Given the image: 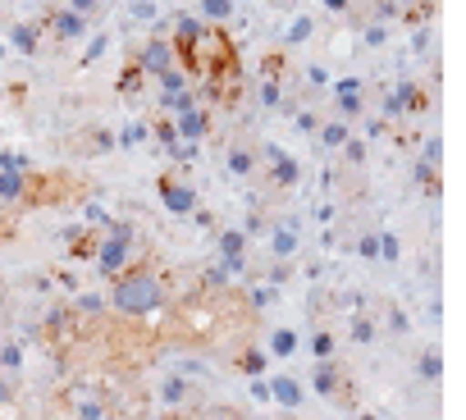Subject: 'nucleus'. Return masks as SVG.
<instances>
[{"instance_id": "nucleus-45", "label": "nucleus", "mask_w": 466, "mask_h": 420, "mask_svg": "<svg viewBox=\"0 0 466 420\" xmlns=\"http://www.w3.org/2000/svg\"><path fill=\"white\" fill-rule=\"evenodd\" d=\"M320 5H325L329 15H343V19H348V15L357 10V0H320Z\"/></svg>"}, {"instance_id": "nucleus-27", "label": "nucleus", "mask_w": 466, "mask_h": 420, "mask_svg": "<svg viewBox=\"0 0 466 420\" xmlns=\"http://www.w3.org/2000/svg\"><path fill=\"white\" fill-rule=\"evenodd\" d=\"M311 37H316V19H311V15H293V24H289L279 51H298V46H307Z\"/></svg>"}, {"instance_id": "nucleus-37", "label": "nucleus", "mask_w": 466, "mask_h": 420, "mask_svg": "<svg viewBox=\"0 0 466 420\" xmlns=\"http://www.w3.org/2000/svg\"><path fill=\"white\" fill-rule=\"evenodd\" d=\"M115 142H119V146H128V151H133V146H142V142H151V128H147V119H133V124H124V128L115 133Z\"/></svg>"}, {"instance_id": "nucleus-10", "label": "nucleus", "mask_w": 466, "mask_h": 420, "mask_svg": "<svg viewBox=\"0 0 466 420\" xmlns=\"http://www.w3.org/2000/svg\"><path fill=\"white\" fill-rule=\"evenodd\" d=\"M224 169L243 183H257V169H261V137L252 128H238L228 142H224Z\"/></svg>"}, {"instance_id": "nucleus-26", "label": "nucleus", "mask_w": 466, "mask_h": 420, "mask_svg": "<svg viewBox=\"0 0 466 420\" xmlns=\"http://www.w3.org/2000/svg\"><path fill=\"white\" fill-rule=\"evenodd\" d=\"M142 87H147V74H142L133 60H124V69H119V78H115V92H119L124 101H137Z\"/></svg>"}, {"instance_id": "nucleus-16", "label": "nucleus", "mask_w": 466, "mask_h": 420, "mask_svg": "<svg viewBox=\"0 0 466 420\" xmlns=\"http://www.w3.org/2000/svg\"><path fill=\"white\" fill-rule=\"evenodd\" d=\"M5 37H10V46H15L19 55H28V60H37L42 46H46V37H42V28H37L33 15H15V19L5 24Z\"/></svg>"}, {"instance_id": "nucleus-39", "label": "nucleus", "mask_w": 466, "mask_h": 420, "mask_svg": "<svg viewBox=\"0 0 466 420\" xmlns=\"http://www.w3.org/2000/svg\"><path fill=\"white\" fill-rule=\"evenodd\" d=\"M398 261H402L398 234H393V229H380V265H398Z\"/></svg>"}, {"instance_id": "nucleus-19", "label": "nucleus", "mask_w": 466, "mask_h": 420, "mask_svg": "<svg viewBox=\"0 0 466 420\" xmlns=\"http://www.w3.org/2000/svg\"><path fill=\"white\" fill-rule=\"evenodd\" d=\"M96 238H101V229H92V225L65 229V252H69V261H83V265H92V256H96Z\"/></svg>"}, {"instance_id": "nucleus-5", "label": "nucleus", "mask_w": 466, "mask_h": 420, "mask_svg": "<svg viewBox=\"0 0 466 420\" xmlns=\"http://www.w3.org/2000/svg\"><path fill=\"white\" fill-rule=\"evenodd\" d=\"M311 393L325 397L329 406H343V411H357V406H361V402H357V379H352V370H348L339 356L311 365Z\"/></svg>"}, {"instance_id": "nucleus-31", "label": "nucleus", "mask_w": 466, "mask_h": 420, "mask_svg": "<svg viewBox=\"0 0 466 420\" xmlns=\"http://www.w3.org/2000/svg\"><path fill=\"white\" fill-rule=\"evenodd\" d=\"M289 119H293V128H298V133L316 137V128H320V119H325V115H320V105H316V101H302V105H298Z\"/></svg>"}, {"instance_id": "nucleus-34", "label": "nucleus", "mask_w": 466, "mask_h": 420, "mask_svg": "<svg viewBox=\"0 0 466 420\" xmlns=\"http://www.w3.org/2000/svg\"><path fill=\"white\" fill-rule=\"evenodd\" d=\"M37 169L28 151H15V146H0V174H28Z\"/></svg>"}, {"instance_id": "nucleus-11", "label": "nucleus", "mask_w": 466, "mask_h": 420, "mask_svg": "<svg viewBox=\"0 0 466 420\" xmlns=\"http://www.w3.org/2000/svg\"><path fill=\"white\" fill-rule=\"evenodd\" d=\"M128 60L147 74V83H156V78H165L169 69H174V46H169V33H165V24L160 28H151L147 33V42H137L133 51H128Z\"/></svg>"}, {"instance_id": "nucleus-46", "label": "nucleus", "mask_w": 466, "mask_h": 420, "mask_svg": "<svg viewBox=\"0 0 466 420\" xmlns=\"http://www.w3.org/2000/svg\"><path fill=\"white\" fill-rule=\"evenodd\" d=\"M133 19H137V24H151V19H156V5H151V0H137V5H133Z\"/></svg>"}, {"instance_id": "nucleus-30", "label": "nucleus", "mask_w": 466, "mask_h": 420, "mask_svg": "<svg viewBox=\"0 0 466 420\" xmlns=\"http://www.w3.org/2000/svg\"><path fill=\"white\" fill-rule=\"evenodd\" d=\"M311 356H316V361L339 356V338H334V329H329V325H311Z\"/></svg>"}, {"instance_id": "nucleus-13", "label": "nucleus", "mask_w": 466, "mask_h": 420, "mask_svg": "<svg viewBox=\"0 0 466 420\" xmlns=\"http://www.w3.org/2000/svg\"><path fill=\"white\" fill-rule=\"evenodd\" d=\"M156 393H160V406H165V411L201 406V388H197V379H187V375H165V379L156 384Z\"/></svg>"}, {"instance_id": "nucleus-49", "label": "nucleus", "mask_w": 466, "mask_h": 420, "mask_svg": "<svg viewBox=\"0 0 466 420\" xmlns=\"http://www.w3.org/2000/svg\"><path fill=\"white\" fill-rule=\"evenodd\" d=\"M275 5H279V10H293V5H298V0H275Z\"/></svg>"}, {"instance_id": "nucleus-9", "label": "nucleus", "mask_w": 466, "mask_h": 420, "mask_svg": "<svg viewBox=\"0 0 466 420\" xmlns=\"http://www.w3.org/2000/svg\"><path fill=\"white\" fill-rule=\"evenodd\" d=\"M156 196H160V205L169 210V215H178V220H192V210L201 205L192 178H187L183 169H174V165L156 174Z\"/></svg>"}, {"instance_id": "nucleus-1", "label": "nucleus", "mask_w": 466, "mask_h": 420, "mask_svg": "<svg viewBox=\"0 0 466 420\" xmlns=\"http://www.w3.org/2000/svg\"><path fill=\"white\" fill-rule=\"evenodd\" d=\"M174 306V279L169 270L160 265V256L147 247V256H137L124 275L110 279V293H106V311L128 320V325H147L151 315L169 311Z\"/></svg>"}, {"instance_id": "nucleus-3", "label": "nucleus", "mask_w": 466, "mask_h": 420, "mask_svg": "<svg viewBox=\"0 0 466 420\" xmlns=\"http://www.w3.org/2000/svg\"><path fill=\"white\" fill-rule=\"evenodd\" d=\"M298 183H302V165H298V155L284 151L279 142H266V137H261V169H257V183H252V187L261 192V201L279 205Z\"/></svg>"}, {"instance_id": "nucleus-29", "label": "nucleus", "mask_w": 466, "mask_h": 420, "mask_svg": "<svg viewBox=\"0 0 466 420\" xmlns=\"http://www.w3.org/2000/svg\"><path fill=\"white\" fill-rule=\"evenodd\" d=\"M357 37H361L366 51H380V46H389L393 28H389V24H375V19H361V24H357Z\"/></svg>"}, {"instance_id": "nucleus-6", "label": "nucleus", "mask_w": 466, "mask_h": 420, "mask_svg": "<svg viewBox=\"0 0 466 420\" xmlns=\"http://www.w3.org/2000/svg\"><path fill=\"white\" fill-rule=\"evenodd\" d=\"M37 19V28H42V37H46V46H78L87 33H92V19H83V15H74V10H65L60 0H51V5H42V15H33Z\"/></svg>"}, {"instance_id": "nucleus-18", "label": "nucleus", "mask_w": 466, "mask_h": 420, "mask_svg": "<svg viewBox=\"0 0 466 420\" xmlns=\"http://www.w3.org/2000/svg\"><path fill=\"white\" fill-rule=\"evenodd\" d=\"M266 384H270V402L279 406V411H298L302 402H307V384L293 375V370H279V375H266Z\"/></svg>"}, {"instance_id": "nucleus-12", "label": "nucleus", "mask_w": 466, "mask_h": 420, "mask_svg": "<svg viewBox=\"0 0 466 420\" xmlns=\"http://www.w3.org/2000/svg\"><path fill=\"white\" fill-rule=\"evenodd\" d=\"M192 105H201L197 83H187L178 69H169L165 78H156V115H178V110H192Z\"/></svg>"}, {"instance_id": "nucleus-17", "label": "nucleus", "mask_w": 466, "mask_h": 420, "mask_svg": "<svg viewBox=\"0 0 466 420\" xmlns=\"http://www.w3.org/2000/svg\"><path fill=\"white\" fill-rule=\"evenodd\" d=\"M266 243H270V261H293V256H298V247H302V225H298V220H289V215H275V225H270Z\"/></svg>"}, {"instance_id": "nucleus-43", "label": "nucleus", "mask_w": 466, "mask_h": 420, "mask_svg": "<svg viewBox=\"0 0 466 420\" xmlns=\"http://www.w3.org/2000/svg\"><path fill=\"white\" fill-rule=\"evenodd\" d=\"M430 42H434V28H411V51H416V55H425Z\"/></svg>"}, {"instance_id": "nucleus-41", "label": "nucleus", "mask_w": 466, "mask_h": 420, "mask_svg": "<svg viewBox=\"0 0 466 420\" xmlns=\"http://www.w3.org/2000/svg\"><path fill=\"white\" fill-rule=\"evenodd\" d=\"M19 238V215H15V210H5V205H0V247H10Z\"/></svg>"}, {"instance_id": "nucleus-24", "label": "nucleus", "mask_w": 466, "mask_h": 420, "mask_svg": "<svg viewBox=\"0 0 466 420\" xmlns=\"http://www.w3.org/2000/svg\"><path fill=\"white\" fill-rule=\"evenodd\" d=\"M416 379H420V384H430V388L443 379V352H439L434 343H425V347L416 352Z\"/></svg>"}, {"instance_id": "nucleus-36", "label": "nucleus", "mask_w": 466, "mask_h": 420, "mask_svg": "<svg viewBox=\"0 0 466 420\" xmlns=\"http://www.w3.org/2000/svg\"><path fill=\"white\" fill-rule=\"evenodd\" d=\"M361 261H380V229H357V238L348 243Z\"/></svg>"}, {"instance_id": "nucleus-8", "label": "nucleus", "mask_w": 466, "mask_h": 420, "mask_svg": "<svg viewBox=\"0 0 466 420\" xmlns=\"http://www.w3.org/2000/svg\"><path fill=\"white\" fill-rule=\"evenodd\" d=\"M56 146L74 160H96V155H110L119 142H115V128L110 124H78L74 133H60Z\"/></svg>"}, {"instance_id": "nucleus-35", "label": "nucleus", "mask_w": 466, "mask_h": 420, "mask_svg": "<svg viewBox=\"0 0 466 420\" xmlns=\"http://www.w3.org/2000/svg\"><path fill=\"white\" fill-rule=\"evenodd\" d=\"M106 46H110V33H106V28H92V33H87V51L78 55V69L96 65V60L106 55Z\"/></svg>"}, {"instance_id": "nucleus-32", "label": "nucleus", "mask_w": 466, "mask_h": 420, "mask_svg": "<svg viewBox=\"0 0 466 420\" xmlns=\"http://www.w3.org/2000/svg\"><path fill=\"white\" fill-rule=\"evenodd\" d=\"M339 155H343V169H352V174H357V169H366V137H361V133H352V137L339 146Z\"/></svg>"}, {"instance_id": "nucleus-52", "label": "nucleus", "mask_w": 466, "mask_h": 420, "mask_svg": "<svg viewBox=\"0 0 466 420\" xmlns=\"http://www.w3.org/2000/svg\"><path fill=\"white\" fill-rule=\"evenodd\" d=\"M425 420H430V415H425Z\"/></svg>"}, {"instance_id": "nucleus-23", "label": "nucleus", "mask_w": 466, "mask_h": 420, "mask_svg": "<svg viewBox=\"0 0 466 420\" xmlns=\"http://www.w3.org/2000/svg\"><path fill=\"white\" fill-rule=\"evenodd\" d=\"M348 338H352L357 347H370V343L380 338V320H375V311H352V315H348Z\"/></svg>"}, {"instance_id": "nucleus-15", "label": "nucleus", "mask_w": 466, "mask_h": 420, "mask_svg": "<svg viewBox=\"0 0 466 420\" xmlns=\"http://www.w3.org/2000/svg\"><path fill=\"white\" fill-rule=\"evenodd\" d=\"M233 375H243V379H266V365H270V352L266 347H257L252 338H243L238 347L228 352V361H224Z\"/></svg>"}, {"instance_id": "nucleus-42", "label": "nucleus", "mask_w": 466, "mask_h": 420, "mask_svg": "<svg viewBox=\"0 0 466 420\" xmlns=\"http://www.w3.org/2000/svg\"><path fill=\"white\" fill-rule=\"evenodd\" d=\"M5 101H10L15 110H24V105H28V83H24V78L10 83V87H5Z\"/></svg>"}, {"instance_id": "nucleus-44", "label": "nucleus", "mask_w": 466, "mask_h": 420, "mask_svg": "<svg viewBox=\"0 0 466 420\" xmlns=\"http://www.w3.org/2000/svg\"><path fill=\"white\" fill-rule=\"evenodd\" d=\"M201 406H206V402H201ZM201 406H187V411H165L160 420H206V411H201Z\"/></svg>"}, {"instance_id": "nucleus-4", "label": "nucleus", "mask_w": 466, "mask_h": 420, "mask_svg": "<svg viewBox=\"0 0 466 420\" xmlns=\"http://www.w3.org/2000/svg\"><path fill=\"white\" fill-rule=\"evenodd\" d=\"M434 105L430 87L416 83V78H402L393 87H380V119L384 124H407V119H425Z\"/></svg>"}, {"instance_id": "nucleus-2", "label": "nucleus", "mask_w": 466, "mask_h": 420, "mask_svg": "<svg viewBox=\"0 0 466 420\" xmlns=\"http://www.w3.org/2000/svg\"><path fill=\"white\" fill-rule=\"evenodd\" d=\"M137 256H142V229H137L133 220H119V215H110V220L101 225L96 256H92L96 275L110 284V279H115V275H124V270H128Z\"/></svg>"}, {"instance_id": "nucleus-14", "label": "nucleus", "mask_w": 466, "mask_h": 420, "mask_svg": "<svg viewBox=\"0 0 466 420\" xmlns=\"http://www.w3.org/2000/svg\"><path fill=\"white\" fill-rule=\"evenodd\" d=\"M174 133H178V142H206L210 133H215V110L201 101V105H192V110H178L174 115Z\"/></svg>"}, {"instance_id": "nucleus-28", "label": "nucleus", "mask_w": 466, "mask_h": 420, "mask_svg": "<svg viewBox=\"0 0 466 420\" xmlns=\"http://www.w3.org/2000/svg\"><path fill=\"white\" fill-rule=\"evenodd\" d=\"M298 347H302V338H298V329H289V325H279V329H270V347H266V352H270L275 361H289V356H293Z\"/></svg>"}, {"instance_id": "nucleus-38", "label": "nucleus", "mask_w": 466, "mask_h": 420, "mask_svg": "<svg viewBox=\"0 0 466 420\" xmlns=\"http://www.w3.org/2000/svg\"><path fill=\"white\" fill-rule=\"evenodd\" d=\"M416 160H420V165H434V169H443V137H434V133H430V137L420 142Z\"/></svg>"}, {"instance_id": "nucleus-21", "label": "nucleus", "mask_w": 466, "mask_h": 420, "mask_svg": "<svg viewBox=\"0 0 466 420\" xmlns=\"http://www.w3.org/2000/svg\"><path fill=\"white\" fill-rule=\"evenodd\" d=\"M352 133H357L352 124H343V119L325 115V119H320V128H316V142H320L325 151H334V155H339V146H343V142H348Z\"/></svg>"}, {"instance_id": "nucleus-51", "label": "nucleus", "mask_w": 466, "mask_h": 420, "mask_svg": "<svg viewBox=\"0 0 466 420\" xmlns=\"http://www.w3.org/2000/svg\"><path fill=\"white\" fill-rule=\"evenodd\" d=\"M0 297H5V284H0Z\"/></svg>"}, {"instance_id": "nucleus-25", "label": "nucleus", "mask_w": 466, "mask_h": 420, "mask_svg": "<svg viewBox=\"0 0 466 420\" xmlns=\"http://www.w3.org/2000/svg\"><path fill=\"white\" fill-rule=\"evenodd\" d=\"M233 15H238V0H197V19L210 28H224Z\"/></svg>"}, {"instance_id": "nucleus-20", "label": "nucleus", "mask_w": 466, "mask_h": 420, "mask_svg": "<svg viewBox=\"0 0 466 420\" xmlns=\"http://www.w3.org/2000/svg\"><path fill=\"white\" fill-rule=\"evenodd\" d=\"M33 174V169H28ZM28 174H0V205L24 215V196H28Z\"/></svg>"}, {"instance_id": "nucleus-7", "label": "nucleus", "mask_w": 466, "mask_h": 420, "mask_svg": "<svg viewBox=\"0 0 466 420\" xmlns=\"http://www.w3.org/2000/svg\"><path fill=\"white\" fill-rule=\"evenodd\" d=\"M329 115L357 128V124L370 115V83H366V78H357V74L334 78V83H329Z\"/></svg>"}, {"instance_id": "nucleus-48", "label": "nucleus", "mask_w": 466, "mask_h": 420, "mask_svg": "<svg viewBox=\"0 0 466 420\" xmlns=\"http://www.w3.org/2000/svg\"><path fill=\"white\" fill-rule=\"evenodd\" d=\"M352 415H357V420H380V411H366V406H357Z\"/></svg>"}, {"instance_id": "nucleus-22", "label": "nucleus", "mask_w": 466, "mask_h": 420, "mask_svg": "<svg viewBox=\"0 0 466 420\" xmlns=\"http://www.w3.org/2000/svg\"><path fill=\"white\" fill-rule=\"evenodd\" d=\"M411 183L420 187V196H425V201H439V196H443V169H434V165L411 160Z\"/></svg>"}, {"instance_id": "nucleus-47", "label": "nucleus", "mask_w": 466, "mask_h": 420, "mask_svg": "<svg viewBox=\"0 0 466 420\" xmlns=\"http://www.w3.org/2000/svg\"><path fill=\"white\" fill-rule=\"evenodd\" d=\"M248 384H252V397L257 402H270V384L266 379H248Z\"/></svg>"}, {"instance_id": "nucleus-50", "label": "nucleus", "mask_w": 466, "mask_h": 420, "mask_svg": "<svg viewBox=\"0 0 466 420\" xmlns=\"http://www.w3.org/2000/svg\"><path fill=\"white\" fill-rule=\"evenodd\" d=\"M257 420H279V415H257Z\"/></svg>"}, {"instance_id": "nucleus-33", "label": "nucleus", "mask_w": 466, "mask_h": 420, "mask_svg": "<svg viewBox=\"0 0 466 420\" xmlns=\"http://www.w3.org/2000/svg\"><path fill=\"white\" fill-rule=\"evenodd\" d=\"M375 315L384 320V329H389V334H407V329H411V320H407V311H402L398 302H380V306H375Z\"/></svg>"}, {"instance_id": "nucleus-40", "label": "nucleus", "mask_w": 466, "mask_h": 420, "mask_svg": "<svg viewBox=\"0 0 466 420\" xmlns=\"http://www.w3.org/2000/svg\"><path fill=\"white\" fill-rule=\"evenodd\" d=\"M60 5H65V10H74V15H83V19H92V24H96V19H101V10H106V5H110V0H60Z\"/></svg>"}]
</instances>
